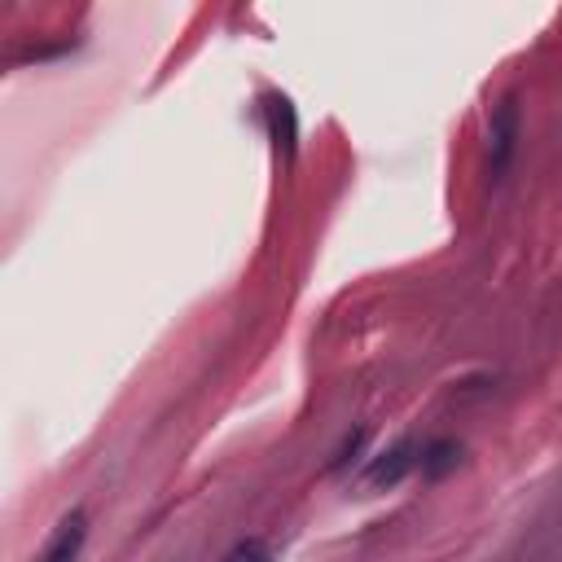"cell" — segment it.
<instances>
[{"mask_svg": "<svg viewBox=\"0 0 562 562\" xmlns=\"http://www.w3.org/2000/svg\"><path fill=\"white\" fill-rule=\"evenodd\" d=\"M417 466V444L413 439H400L391 453H383L374 466H370V475H365V488H374V492H387V488H396L409 471Z\"/></svg>", "mask_w": 562, "mask_h": 562, "instance_id": "6da1fadb", "label": "cell"}, {"mask_svg": "<svg viewBox=\"0 0 562 562\" xmlns=\"http://www.w3.org/2000/svg\"><path fill=\"white\" fill-rule=\"evenodd\" d=\"M84 540H88V519H84V510H75V514L62 519V527L53 532V540L45 545V553L36 562H75Z\"/></svg>", "mask_w": 562, "mask_h": 562, "instance_id": "7a4b0ae2", "label": "cell"}, {"mask_svg": "<svg viewBox=\"0 0 562 562\" xmlns=\"http://www.w3.org/2000/svg\"><path fill=\"white\" fill-rule=\"evenodd\" d=\"M514 133H519V115H514V101L497 105V120H492V167L501 172L514 154Z\"/></svg>", "mask_w": 562, "mask_h": 562, "instance_id": "3957f363", "label": "cell"}, {"mask_svg": "<svg viewBox=\"0 0 562 562\" xmlns=\"http://www.w3.org/2000/svg\"><path fill=\"white\" fill-rule=\"evenodd\" d=\"M458 462H462V444L458 439H435L422 453V475L426 479H444L448 471H458Z\"/></svg>", "mask_w": 562, "mask_h": 562, "instance_id": "277c9868", "label": "cell"}, {"mask_svg": "<svg viewBox=\"0 0 562 562\" xmlns=\"http://www.w3.org/2000/svg\"><path fill=\"white\" fill-rule=\"evenodd\" d=\"M224 562H273V549L264 540H238L229 553H224Z\"/></svg>", "mask_w": 562, "mask_h": 562, "instance_id": "5b68a950", "label": "cell"}]
</instances>
